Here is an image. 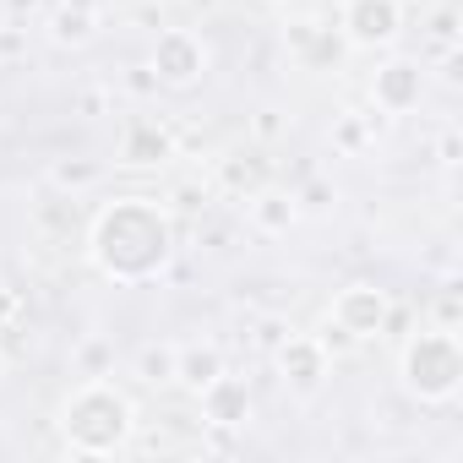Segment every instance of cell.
I'll list each match as a JSON object with an SVG mask.
<instances>
[{
  "mask_svg": "<svg viewBox=\"0 0 463 463\" xmlns=\"http://www.w3.org/2000/svg\"><path fill=\"white\" fill-rule=\"evenodd\" d=\"M175 376L185 382V387H207V382H218L223 376V360H218V349H185V354H175Z\"/></svg>",
  "mask_w": 463,
  "mask_h": 463,
  "instance_id": "cell-10",
  "label": "cell"
},
{
  "mask_svg": "<svg viewBox=\"0 0 463 463\" xmlns=\"http://www.w3.org/2000/svg\"><path fill=\"white\" fill-rule=\"evenodd\" d=\"M223 180H229V185H257V164H246V169H241V164H229Z\"/></svg>",
  "mask_w": 463,
  "mask_h": 463,
  "instance_id": "cell-17",
  "label": "cell"
},
{
  "mask_svg": "<svg viewBox=\"0 0 463 463\" xmlns=\"http://www.w3.org/2000/svg\"><path fill=\"white\" fill-rule=\"evenodd\" d=\"M317 344H322V349H349V344H354V333H349V327H344V322H327V327H322V338H317Z\"/></svg>",
  "mask_w": 463,
  "mask_h": 463,
  "instance_id": "cell-16",
  "label": "cell"
},
{
  "mask_svg": "<svg viewBox=\"0 0 463 463\" xmlns=\"http://www.w3.org/2000/svg\"><path fill=\"white\" fill-rule=\"evenodd\" d=\"M295 218V207L284 202V196H257V223H268V229H284Z\"/></svg>",
  "mask_w": 463,
  "mask_h": 463,
  "instance_id": "cell-14",
  "label": "cell"
},
{
  "mask_svg": "<svg viewBox=\"0 0 463 463\" xmlns=\"http://www.w3.org/2000/svg\"><path fill=\"white\" fill-rule=\"evenodd\" d=\"M93 175H99V164H61V169H55L61 185H88Z\"/></svg>",
  "mask_w": 463,
  "mask_h": 463,
  "instance_id": "cell-15",
  "label": "cell"
},
{
  "mask_svg": "<svg viewBox=\"0 0 463 463\" xmlns=\"http://www.w3.org/2000/svg\"><path fill=\"white\" fill-rule=\"evenodd\" d=\"M344 28L354 44H387L398 33V0H349Z\"/></svg>",
  "mask_w": 463,
  "mask_h": 463,
  "instance_id": "cell-4",
  "label": "cell"
},
{
  "mask_svg": "<svg viewBox=\"0 0 463 463\" xmlns=\"http://www.w3.org/2000/svg\"><path fill=\"white\" fill-rule=\"evenodd\" d=\"M202 414H207L213 425H241V420L251 414V398H246V387H241V382L218 376V382H207V387H202Z\"/></svg>",
  "mask_w": 463,
  "mask_h": 463,
  "instance_id": "cell-7",
  "label": "cell"
},
{
  "mask_svg": "<svg viewBox=\"0 0 463 463\" xmlns=\"http://www.w3.org/2000/svg\"><path fill=\"white\" fill-rule=\"evenodd\" d=\"M12 306H17V300H12L6 289H0V322H6V317H12Z\"/></svg>",
  "mask_w": 463,
  "mask_h": 463,
  "instance_id": "cell-18",
  "label": "cell"
},
{
  "mask_svg": "<svg viewBox=\"0 0 463 463\" xmlns=\"http://www.w3.org/2000/svg\"><path fill=\"white\" fill-rule=\"evenodd\" d=\"M88 33H93V17H88V12H61V17H55V39H61V44H82Z\"/></svg>",
  "mask_w": 463,
  "mask_h": 463,
  "instance_id": "cell-13",
  "label": "cell"
},
{
  "mask_svg": "<svg viewBox=\"0 0 463 463\" xmlns=\"http://www.w3.org/2000/svg\"><path fill=\"white\" fill-rule=\"evenodd\" d=\"M403 376L420 398H447L463 376V354H458V338L452 333H420L403 354Z\"/></svg>",
  "mask_w": 463,
  "mask_h": 463,
  "instance_id": "cell-3",
  "label": "cell"
},
{
  "mask_svg": "<svg viewBox=\"0 0 463 463\" xmlns=\"http://www.w3.org/2000/svg\"><path fill=\"white\" fill-rule=\"evenodd\" d=\"M169 158V137L158 126H131V142H126V164H158Z\"/></svg>",
  "mask_w": 463,
  "mask_h": 463,
  "instance_id": "cell-11",
  "label": "cell"
},
{
  "mask_svg": "<svg viewBox=\"0 0 463 463\" xmlns=\"http://www.w3.org/2000/svg\"><path fill=\"white\" fill-rule=\"evenodd\" d=\"M142 382H175V349H142Z\"/></svg>",
  "mask_w": 463,
  "mask_h": 463,
  "instance_id": "cell-12",
  "label": "cell"
},
{
  "mask_svg": "<svg viewBox=\"0 0 463 463\" xmlns=\"http://www.w3.org/2000/svg\"><path fill=\"white\" fill-rule=\"evenodd\" d=\"M333 322H344L354 338L376 333V327L387 322V300H382V289H371V284L344 289V295H338V306H333Z\"/></svg>",
  "mask_w": 463,
  "mask_h": 463,
  "instance_id": "cell-6",
  "label": "cell"
},
{
  "mask_svg": "<svg viewBox=\"0 0 463 463\" xmlns=\"http://www.w3.org/2000/svg\"><path fill=\"white\" fill-rule=\"evenodd\" d=\"M0 371H6V354H0Z\"/></svg>",
  "mask_w": 463,
  "mask_h": 463,
  "instance_id": "cell-20",
  "label": "cell"
},
{
  "mask_svg": "<svg viewBox=\"0 0 463 463\" xmlns=\"http://www.w3.org/2000/svg\"><path fill=\"white\" fill-rule=\"evenodd\" d=\"M153 71H158L169 88L196 82V71H202V44H196L191 33H164L158 50H153Z\"/></svg>",
  "mask_w": 463,
  "mask_h": 463,
  "instance_id": "cell-5",
  "label": "cell"
},
{
  "mask_svg": "<svg viewBox=\"0 0 463 463\" xmlns=\"http://www.w3.org/2000/svg\"><path fill=\"white\" fill-rule=\"evenodd\" d=\"M93 257L115 279H147V273H158L164 257H169V218L153 202H142V196L115 202L99 218V229H93Z\"/></svg>",
  "mask_w": 463,
  "mask_h": 463,
  "instance_id": "cell-1",
  "label": "cell"
},
{
  "mask_svg": "<svg viewBox=\"0 0 463 463\" xmlns=\"http://www.w3.org/2000/svg\"><path fill=\"white\" fill-rule=\"evenodd\" d=\"M420 99V71L409 66V61H398V66H387L382 77H376V104L382 109H409Z\"/></svg>",
  "mask_w": 463,
  "mask_h": 463,
  "instance_id": "cell-9",
  "label": "cell"
},
{
  "mask_svg": "<svg viewBox=\"0 0 463 463\" xmlns=\"http://www.w3.org/2000/svg\"><path fill=\"white\" fill-rule=\"evenodd\" d=\"M191 6H213V0H191Z\"/></svg>",
  "mask_w": 463,
  "mask_h": 463,
  "instance_id": "cell-19",
  "label": "cell"
},
{
  "mask_svg": "<svg viewBox=\"0 0 463 463\" xmlns=\"http://www.w3.org/2000/svg\"><path fill=\"white\" fill-rule=\"evenodd\" d=\"M126 430H131V403L115 392V387H104V382H93V387H82L71 403H66V441L77 447V452H115L120 441H126Z\"/></svg>",
  "mask_w": 463,
  "mask_h": 463,
  "instance_id": "cell-2",
  "label": "cell"
},
{
  "mask_svg": "<svg viewBox=\"0 0 463 463\" xmlns=\"http://www.w3.org/2000/svg\"><path fill=\"white\" fill-rule=\"evenodd\" d=\"M279 365H284V376H289L295 387H317L322 371H327V354H322V344H311V338H289V344L279 349Z\"/></svg>",
  "mask_w": 463,
  "mask_h": 463,
  "instance_id": "cell-8",
  "label": "cell"
}]
</instances>
